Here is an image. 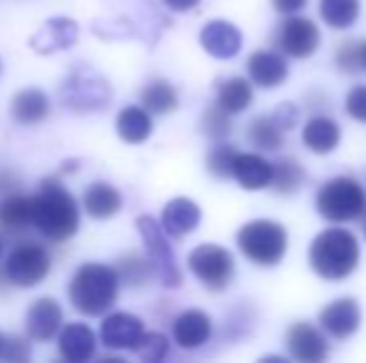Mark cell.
I'll return each instance as SVG.
<instances>
[{
    "label": "cell",
    "mask_w": 366,
    "mask_h": 363,
    "mask_svg": "<svg viewBox=\"0 0 366 363\" xmlns=\"http://www.w3.org/2000/svg\"><path fill=\"white\" fill-rule=\"evenodd\" d=\"M33 224L53 242L73 237L80 227V209L75 197L58 180H45L33 197Z\"/></svg>",
    "instance_id": "cell-1"
},
{
    "label": "cell",
    "mask_w": 366,
    "mask_h": 363,
    "mask_svg": "<svg viewBox=\"0 0 366 363\" xmlns=\"http://www.w3.org/2000/svg\"><path fill=\"white\" fill-rule=\"evenodd\" d=\"M120 274L105 264H82L70 281L68 296L73 306L85 316H100L117 301Z\"/></svg>",
    "instance_id": "cell-2"
},
{
    "label": "cell",
    "mask_w": 366,
    "mask_h": 363,
    "mask_svg": "<svg viewBox=\"0 0 366 363\" xmlns=\"http://www.w3.org/2000/svg\"><path fill=\"white\" fill-rule=\"evenodd\" d=\"M309 264L322 279L342 281L357 269L359 264V242L349 229H324L317 234L309 249Z\"/></svg>",
    "instance_id": "cell-3"
},
{
    "label": "cell",
    "mask_w": 366,
    "mask_h": 363,
    "mask_svg": "<svg viewBox=\"0 0 366 363\" xmlns=\"http://www.w3.org/2000/svg\"><path fill=\"white\" fill-rule=\"evenodd\" d=\"M239 252L257 267H277L290 249V234L274 219H254L237 232Z\"/></svg>",
    "instance_id": "cell-4"
},
{
    "label": "cell",
    "mask_w": 366,
    "mask_h": 363,
    "mask_svg": "<svg viewBox=\"0 0 366 363\" xmlns=\"http://www.w3.org/2000/svg\"><path fill=\"white\" fill-rule=\"evenodd\" d=\"M366 209V192L354 177H334L317 192V212L327 222H354Z\"/></svg>",
    "instance_id": "cell-5"
},
{
    "label": "cell",
    "mask_w": 366,
    "mask_h": 363,
    "mask_svg": "<svg viewBox=\"0 0 366 363\" xmlns=\"http://www.w3.org/2000/svg\"><path fill=\"white\" fill-rule=\"evenodd\" d=\"M135 224H137V232H140L142 242H145V247H147V257L154 267V274L159 276V281H162L167 289H177V286L182 284V272H179V267H177V259H174V252L167 242L169 234L164 232L162 222H157V219L149 217V214H142V217H137Z\"/></svg>",
    "instance_id": "cell-6"
},
{
    "label": "cell",
    "mask_w": 366,
    "mask_h": 363,
    "mask_svg": "<svg viewBox=\"0 0 366 363\" xmlns=\"http://www.w3.org/2000/svg\"><path fill=\"white\" fill-rule=\"evenodd\" d=\"M63 102L75 112H92V110H105L110 102V85L105 78L90 68H77L65 78L63 83Z\"/></svg>",
    "instance_id": "cell-7"
},
{
    "label": "cell",
    "mask_w": 366,
    "mask_h": 363,
    "mask_svg": "<svg viewBox=\"0 0 366 363\" xmlns=\"http://www.w3.org/2000/svg\"><path fill=\"white\" fill-rule=\"evenodd\" d=\"M189 272L197 276L209 291H224L234 276V259L224 247L217 244H199L189 252Z\"/></svg>",
    "instance_id": "cell-8"
},
{
    "label": "cell",
    "mask_w": 366,
    "mask_h": 363,
    "mask_svg": "<svg viewBox=\"0 0 366 363\" xmlns=\"http://www.w3.org/2000/svg\"><path fill=\"white\" fill-rule=\"evenodd\" d=\"M50 272V257L38 244H23L8 257L3 267L5 279L18 289H30L38 286Z\"/></svg>",
    "instance_id": "cell-9"
},
{
    "label": "cell",
    "mask_w": 366,
    "mask_h": 363,
    "mask_svg": "<svg viewBox=\"0 0 366 363\" xmlns=\"http://www.w3.org/2000/svg\"><path fill=\"white\" fill-rule=\"evenodd\" d=\"M319 40H322V35H319L317 25L309 18H299V15H290L285 23H280L274 33L277 50L294 60H304L317 53Z\"/></svg>",
    "instance_id": "cell-10"
},
{
    "label": "cell",
    "mask_w": 366,
    "mask_h": 363,
    "mask_svg": "<svg viewBox=\"0 0 366 363\" xmlns=\"http://www.w3.org/2000/svg\"><path fill=\"white\" fill-rule=\"evenodd\" d=\"M319 324L334 339H349L359 331L362 324V309L352 296H344V299L332 301L329 306H324L319 311Z\"/></svg>",
    "instance_id": "cell-11"
},
{
    "label": "cell",
    "mask_w": 366,
    "mask_h": 363,
    "mask_svg": "<svg viewBox=\"0 0 366 363\" xmlns=\"http://www.w3.org/2000/svg\"><path fill=\"white\" fill-rule=\"evenodd\" d=\"M287 351L294 361L302 363H319L329 356V346L324 334L317 329V326L307 324H294L290 331H287Z\"/></svg>",
    "instance_id": "cell-12"
},
{
    "label": "cell",
    "mask_w": 366,
    "mask_h": 363,
    "mask_svg": "<svg viewBox=\"0 0 366 363\" xmlns=\"http://www.w3.org/2000/svg\"><path fill=\"white\" fill-rule=\"evenodd\" d=\"M142 334H145V326L137 316L132 314H110L100 326V339L107 349L112 351H125V349H135L140 344Z\"/></svg>",
    "instance_id": "cell-13"
},
{
    "label": "cell",
    "mask_w": 366,
    "mask_h": 363,
    "mask_svg": "<svg viewBox=\"0 0 366 363\" xmlns=\"http://www.w3.org/2000/svg\"><path fill=\"white\" fill-rule=\"evenodd\" d=\"M247 73L249 80L262 90H274L290 78V68H287L285 53H274V50H257L247 60Z\"/></svg>",
    "instance_id": "cell-14"
},
{
    "label": "cell",
    "mask_w": 366,
    "mask_h": 363,
    "mask_svg": "<svg viewBox=\"0 0 366 363\" xmlns=\"http://www.w3.org/2000/svg\"><path fill=\"white\" fill-rule=\"evenodd\" d=\"M172 336L179 349L194 351L207 344L209 336H212V319L199 309L182 311L172 324Z\"/></svg>",
    "instance_id": "cell-15"
},
{
    "label": "cell",
    "mask_w": 366,
    "mask_h": 363,
    "mask_svg": "<svg viewBox=\"0 0 366 363\" xmlns=\"http://www.w3.org/2000/svg\"><path fill=\"white\" fill-rule=\"evenodd\" d=\"M25 326H28V336L33 341H50L63 326V309L55 299L43 296L30 304Z\"/></svg>",
    "instance_id": "cell-16"
},
{
    "label": "cell",
    "mask_w": 366,
    "mask_h": 363,
    "mask_svg": "<svg viewBox=\"0 0 366 363\" xmlns=\"http://www.w3.org/2000/svg\"><path fill=\"white\" fill-rule=\"evenodd\" d=\"M199 45L212 58L229 60L242 50V33L237 30V25L227 23V20H209L199 33Z\"/></svg>",
    "instance_id": "cell-17"
},
{
    "label": "cell",
    "mask_w": 366,
    "mask_h": 363,
    "mask_svg": "<svg viewBox=\"0 0 366 363\" xmlns=\"http://www.w3.org/2000/svg\"><path fill=\"white\" fill-rule=\"evenodd\" d=\"M77 40V23L70 18H53L30 38V48L40 55H53L58 50L73 48Z\"/></svg>",
    "instance_id": "cell-18"
},
{
    "label": "cell",
    "mask_w": 366,
    "mask_h": 363,
    "mask_svg": "<svg viewBox=\"0 0 366 363\" xmlns=\"http://www.w3.org/2000/svg\"><path fill=\"white\" fill-rule=\"evenodd\" d=\"M199 219H202V212H199V207L192 202V199L174 197L164 204L162 219H159V222H162L164 232H167L169 237L179 239V237L192 234L194 229L199 227Z\"/></svg>",
    "instance_id": "cell-19"
},
{
    "label": "cell",
    "mask_w": 366,
    "mask_h": 363,
    "mask_svg": "<svg viewBox=\"0 0 366 363\" xmlns=\"http://www.w3.org/2000/svg\"><path fill=\"white\" fill-rule=\"evenodd\" d=\"M58 349H60V356L70 363L90 361L97 349L95 331L85 324H68L63 331H60Z\"/></svg>",
    "instance_id": "cell-20"
},
{
    "label": "cell",
    "mask_w": 366,
    "mask_h": 363,
    "mask_svg": "<svg viewBox=\"0 0 366 363\" xmlns=\"http://www.w3.org/2000/svg\"><path fill=\"white\" fill-rule=\"evenodd\" d=\"M272 177H274V165L267 162L257 152H239L234 160V180L239 182L242 189H257L272 187Z\"/></svg>",
    "instance_id": "cell-21"
},
{
    "label": "cell",
    "mask_w": 366,
    "mask_h": 363,
    "mask_svg": "<svg viewBox=\"0 0 366 363\" xmlns=\"http://www.w3.org/2000/svg\"><path fill=\"white\" fill-rule=\"evenodd\" d=\"M339 140H342V130H339V125L332 117L314 115L304 125L302 142L314 155H329V152H334L339 147Z\"/></svg>",
    "instance_id": "cell-22"
},
{
    "label": "cell",
    "mask_w": 366,
    "mask_h": 363,
    "mask_svg": "<svg viewBox=\"0 0 366 363\" xmlns=\"http://www.w3.org/2000/svg\"><path fill=\"white\" fill-rule=\"evenodd\" d=\"M50 100L43 90H23L13 97L10 102V117H13L18 125H38L48 117Z\"/></svg>",
    "instance_id": "cell-23"
},
{
    "label": "cell",
    "mask_w": 366,
    "mask_h": 363,
    "mask_svg": "<svg viewBox=\"0 0 366 363\" xmlns=\"http://www.w3.org/2000/svg\"><path fill=\"white\" fill-rule=\"evenodd\" d=\"M82 207L92 219H110L122 209V197L112 184L95 182L87 187L85 197H82Z\"/></svg>",
    "instance_id": "cell-24"
},
{
    "label": "cell",
    "mask_w": 366,
    "mask_h": 363,
    "mask_svg": "<svg viewBox=\"0 0 366 363\" xmlns=\"http://www.w3.org/2000/svg\"><path fill=\"white\" fill-rule=\"evenodd\" d=\"M117 135L130 145H140L152 135V117L145 107H125L117 115Z\"/></svg>",
    "instance_id": "cell-25"
},
{
    "label": "cell",
    "mask_w": 366,
    "mask_h": 363,
    "mask_svg": "<svg viewBox=\"0 0 366 363\" xmlns=\"http://www.w3.org/2000/svg\"><path fill=\"white\" fill-rule=\"evenodd\" d=\"M254 100V90H252V83L244 78H229L224 83H219L217 88V105L222 110H227L229 115H239Z\"/></svg>",
    "instance_id": "cell-26"
},
{
    "label": "cell",
    "mask_w": 366,
    "mask_h": 363,
    "mask_svg": "<svg viewBox=\"0 0 366 363\" xmlns=\"http://www.w3.org/2000/svg\"><path fill=\"white\" fill-rule=\"evenodd\" d=\"M359 0H319V15L334 30H347L359 20Z\"/></svg>",
    "instance_id": "cell-27"
},
{
    "label": "cell",
    "mask_w": 366,
    "mask_h": 363,
    "mask_svg": "<svg viewBox=\"0 0 366 363\" xmlns=\"http://www.w3.org/2000/svg\"><path fill=\"white\" fill-rule=\"evenodd\" d=\"M247 137L249 142L257 147V150H280L285 145V130L280 127V122L274 117H257V120L249 122V130H247Z\"/></svg>",
    "instance_id": "cell-28"
},
{
    "label": "cell",
    "mask_w": 366,
    "mask_h": 363,
    "mask_svg": "<svg viewBox=\"0 0 366 363\" xmlns=\"http://www.w3.org/2000/svg\"><path fill=\"white\" fill-rule=\"evenodd\" d=\"M33 197H23V194H10L0 204V224L8 229H23L33 224Z\"/></svg>",
    "instance_id": "cell-29"
},
{
    "label": "cell",
    "mask_w": 366,
    "mask_h": 363,
    "mask_svg": "<svg viewBox=\"0 0 366 363\" xmlns=\"http://www.w3.org/2000/svg\"><path fill=\"white\" fill-rule=\"evenodd\" d=\"M304 180H307V172L302 170L294 157H285V160L274 162V177H272V189L277 194H285V197H292L302 189Z\"/></svg>",
    "instance_id": "cell-30"
},
{
    "label": "cell",
    "mask_w": 366,
    "mask_h": 363,
    "mask_svg": "<svg viewBox=\"0 0 366 363\" xmlns=\"http://www.w3.org/2000/svg\"><path fill=\"white\" fill-rule=\"evenodd\" d=\"M142 105L154 115H167V112H172L177 107V92L164 80H154L142 90Z\"/></svg>",
    "instance_id": "cell-31"
},
{
    "label": "cell",
    "mask_w": 366,
    "mask_h": 363,
    "mask_svg": "<svg viewBox=\"0 0 366 363\" xmlns=\"http://www.w3.org/2000/svg\"><path fill=\"white\" fill-rule=\"evenodd\" d=\"M337 68L347 75L366 73V40H347L337 48Z\"/></svg>",
    "instance_id": "cell-32"
},
{
    "label": "cell",
    "mask_w": 366,
    "mask_h": 363,
    "mask_svg": "<svg viewBox=\"0 0 366 363\" xmlns=\"http://www.w3.org/2000/svg\"><path fill=\"white\" fill-rule=\"evenodd\" d=\"M239 152L232 145H217L207 155V172L217 180H229L234 177V160Z\"/></svg>",
    "instance_id": "cell-33"
},
{
    "label": "cell",
    "mask_w": 366,
    "mask_h": 363,
    "mask_svg": "<svg viewBox=\"0 0 366 363\" xmlns=\"http://www.w3.org/2000/svg\"><path fill=\"white\" fill-rule=\"evenodd\" d=\"M232 130V122H229V112L222 110L219 105H212L207 112L202 115V132L209 137V140H224Z\"/></svg>",
    "instance_id": "cell-34"
},
{
    "label": "cell",
    "mask_w": 366,
    "mask_h": 363,
    "mask_svg": "<svg viewBox=\"0 0 366 363\" xmlns=\"http://www.w3.org/2000/svg\"><path fill=\"white\" fill-rule=\"evenodd\" d=\"M117 274H120V279H125L127 284H132V286L137 284V286H140V284H145L149 276L154 274V267H152V262H149V257L147 259L125 257L120 262V267H117Z\"/></svg>",
    "instance_id": "cell-35"
},
{
    "label": "cell",
    "mask_w": 366,
    "mask_h": 363,
    "mask_svg": "<svg viewBox=\"0 0 366 363\" xmlns=\"http://www.w3.org/2000/svg\"><path fill=\"white\" fill-rule=\"evenodd\" d=\"M132 351L145 361H162L169 351V341L162 334H142L140 344Z\"/></svg>",
    "instance_id": "cell-36"
},
{
    "label": "cell",
    "mask_w": 366,
    "mask_h": 363,
    "mask_svg": "<svg viewBox=\"0 0 366 363\" xmlns=\"http://www.w3.org/2000/svg\"><path fill=\"white\" fill-rule=\"evenodd\" d=\"M344 107H347V115L352 117V120L364 122L366 125V85H357V88L349 92Z\"/></svg>",
    "instance_id": "cell-37"
},
{
    "label": "cell",
    "mask_w": 366,
    "mask_h": 363,
    "mask_svg": "<svg viewBox=\"0 0 366 363\" xmlns=\"http://www.w3.org/2000/svg\"><path fill=\"white\" fill-rule=\"evenodd\" d=\"M272 117H274V120L280 122L282 130L287 132V130H292V127L297 125V120H299V110H297V105H292V102H285V105L277 107V112H274V115H272Z\"/></svg>",
    "instance_id": "cell-38"
},
{
    "label": "cell",
    "mask_w": 366,
    "mask_h": 363,
    "mask_svg": "<svg viewBox=\"0 0 366 363\" xmlns=\"http://www.w3.org/2000/svg\"><path fill=\"white\" fill-rule=\"evenodd\" d=\"M0 359L5 361H28V349L20 339H8L3 346V356Z\"/></svg>",
    "instance_id": "cell-39"
},
{
    "label": "cell",
    "mask_w": 366,
    "mask_h": 363,
    "mask_svg": "<svg viewBox=\"0 0 366 363\" xmlns=\"http://www.w3.org/2000/svg\"><path fill=\"white\" fill-rule=\"evenodd\" d=\"M272 5H274V10L282 15H297L299 10L307 5V0H272Z\"/></svg>",
    "instance_id": "cell-40"
},
{
    "label": "cell",
    "mask_w": 366,
    "mask_h": 363,
    "mask_svg": "<svg viewBox=\"0 0 366 363\" xmlns=\"http://www.w3.org/2000/svg\"><path fill=\"white\" fill-rule=\"evenodd\" d=\"M162 3L167 5L169 10H174V13H187L194 5H199V0H162Z\"/></svg>",
    "instance_id": "cell-41"
},
{
    "label": "cell",
    "mask_w": 366,
    "mask_h": 363,
    "mask_svg": "<svg viewBox=\"0 0 366 363\" xmlns=\"http://www.w3.org/2000/svg\"><path fill=\"white\" fill-rule=\"evenodd\" d=\"M3 346H5V339H3V334H0V356H3Z\"/></svg>",
    "instance_id": "cell-42"
},
{
    "label": "cell",
    "mask_w": 366,
    "mask_h": 363,
    "mask_svg": "<svg viewBox=\"0 0 366 363\" xmlns=\"http://www.w3.org/2000/svg\"><path fill=\"white\" fill-rule=\"evenodd\" d=\"M0 254H3V242H0Z\"/></svg>",
    "instance_id": "cell-43"
},
{
    "label": "cell",
    "mask_w": 366,
    "mask_h": 363,
    "mask_svg": "<svg viewBox=\"0 0 366 363\" xmlns=\"http://www.w3.org/2000/svg\"><path fill=\"white\" fill-rule=\"evenodd\" d=\"M364 234H366V222H364Z\"/></svg>",
    "instance_id": "cell-44"
}]
</instances>
